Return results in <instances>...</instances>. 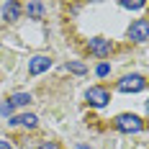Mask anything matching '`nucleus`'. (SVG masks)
<instances>
[{
  "instance_id": "f03ea898",
  "label": "nucleus",
  "mask_w": 149,
  "mask_h": 149,
  "mask_svg": "<svg viewBox=\"0 0 149 149\" xmlns=\"http://www.w3.org/2000/svg\"><path fill=\"white\" fill-rule=\"evenodd\" d=\"M144 85H147V80H144L141 74H126V77L118 80L116 88H118L121 93H139V90H144Z\"/></svg>"
},
{
  "instance_id": "0eeeda50",
  "label": "nucleus",
  "mask_w": 149,
  "mask_h": 149,
  "mask_svg": "<svg viewBox=\"0 0 149 149\" xmlns=\"http://www.w3.org/2000/svg\"><path fill=\"white\" fill-rule=\"evenodd\" d=\"M10 126H26V129H33L36 123H39V118L33 116V113H23V116H15V118L8 121Z\"/></svg>"
},
{
  "instance_id": "9d476101",
  "label": "nucleus",
  "mask_w": 149,
  "mask_h": 149,
  "mask_svg": "<svg viewBox=\"0 0 149 149\" xmlns=\"http://www.w3.org/2000/svg\"><path fill=\"white\" fill-rule=\"evenodd\" d=\"M26 10H29L31 18H41V15H44V5H41V3H29Z\"/></svg>"
},
{
  "instance_id": "9b49d317",
  "label": "nucleus",
  "mask_w": 149,
  "mask_h": 149,
  "mask_svg": "<svg viewBox=\"0 0 149 149\" xmlns=\"http://www.w3.org/2000/svg\"><path fill=\"white\" fill-rule=\"evenodd\" d=\"M144 5H147L144 0H123L121 3V8H126V10H141Z\"/></svg>"
},
{
  "instance_id": "f257e3e1",
  "label": "nucleus",
  "mask_w": 149,
  "mask_h": 149,
  "mask_svg": "<svg viewBox=\"0 0 149 149\" xmlns=\"http://www.w3.org/2000/svg\"><path fill=\"white\" fill-rule=\"evenodd\" d=\"M116 129L123 131V134H139L141 129H144V121L134 116V113H121L118 118H116Z\"/></svg>"
},
{
  "instance_id": "dca6fc26",
  "label": "nucleus",
  "mask_w": 149,
  "mask_h": 149,
  "mask_svg": "<svg viewBox=\"0 0 149 149\" xmlns=\"http://www.w3.org/2000/svg\"><path fill=\"white\" fill-rule=\"evenodd\" d=\"M0 149H13V147H10L8 141H3V139H0Z\"/></svg>"
},
{
  "instance_id": "7ed1b4c3",
  "label": "nucleus",
  "mask_w": 149,
  "mask_h": 149,
  "mask_svg": "<svg viewBox=\"0 0 149 149\" xmlns=\"http://www.w3.org/2000/svg\"><path fill=\"white\" fill-rule=\"evenodd\" d=\"M129 39H131V41H139V44H144V41L149 39V21L147 18H136L134 23H131Z\"/></svg>"
},
{
  "instance_id": "6e6552de",
  "label": "nucleus",
  "mask_w": 149,
  "mask_h": 149,
  "mask_svg": "<svg viewBox=\"0 0 149 149\" xmlns=\"http://www.w3.org/2000/svg\"><path fill=\"white\" fill-rule=\"evenodd\" d=\"M3 13H5L8 21H15V18H21V5L18 3H5L3 5Z\"/></svg>"
},
{
  "instance_id": "4468645a",
  "label": "nucleus",
  "mask_w": 149,
  "mask_h": 149,
  "mask_svg": "<svg viewBox=\"0 0 149 149\" xmlns=\"http://www.w3.org/2000/svg\"><path fill=\"white\" fill-rule=\"evenodd\" d=\"M10 113H13V105H10V100L0 105V116H10Z\"/></svg>"
},
{
  "instance_id": "20e7f679",
  "label": "nucleus",
  "mask_w": 149,
  "mask_h": 149,
  "mask_svg": "<svg viewBox=\"0 0 149 149\" xmlns=\"http://www.w3.org/2000/svg\"><path fill=\"white\" fill-rule=\"evenodd\" d=\"M85 98H88V103L90 105H95V108H103V105H108V100H111V93L105 88H90L88 93H85Z\"/></svg>"
},
{
  "instance_id": "39448f33",
  "label": "nucleus",
  "mask_w": 149,
  "mask_h": 149,
  "mask_svg": "<svg viewBox=\"0 0 149 149\" xmlns=\"http://www.w3.org/2000/svg\"><path fill=\"white\" fill-rule=\"evenodd\" d=\"M88 46H90V52H93L95 57H108L111 49H113V44H111L108 39H103V36H93L88 41Z\"/></svg>"
},
{
  "instance_id": "f8f14e48",
  "label": "nucleus",
  "mask_w": 149,
  "mask_h": 149,
  "mask_svg": "<svg viewBox=\"0 0 149 149\" xmlns=\"http://www.w3.org/2000/svg\"><path fill=\"white\" fill-rule=\"evenodd\" d=\"M67 70H72V72H77V74H85V72H88V67H85L82 62H70Z\"/></svg>"
},
{
  "instance_id": "2eb2a0df",
  "label": "nucleus",
  "mask_w": 149,
  "mask_h": 149,
  "mask_svg": "<svg viewBox=\"0 0 149 149\" xmlns=\"http://www.w3.org/2000/svg\"><path fill=\"white\" fill-rule=\"evenodd\" d=\"M36 149H59V147H57V141H41Z\"/></svg>"
},
{
  "instance_id": "ddd939ff",
  "label": "nucleus",
  "mask_w": 149,
  "mask_h": 149,
  "mask_svg": "<svg viewBox=\"0 0 149 149\" xmlns=\"http://www.w3.org/2000/svg\"><path fill=\"white\" fill-rule=\"evenodd\" d=\"M108 72H111V67H108L105 62H103V64H98V70H95V74H98V77H105Z\"/></svg>"
},
{
  "instance_id": "1a4fd4ad",
  "label": "nucleus",
  "mask_w": 149,
  "mask_h": 149,
  "mask_svg": "<svg viewBox=\"0 0 149 149\" xmlns=\"http://www.w3.org/2000/svg\"><path fill=\"white\" fill-rule=\"evenodd\" d=\"M31 100H33V98H31V93H15L13 98H10V105H29Z\"/></svg>"
},
{
  "instance_id": "423d86ee",
  "label": "nucleus",
  "mask_w": 149,
  "mask_h": 149,
  "mask_svg": "<svg viewBox=\"0 0 149 149\" xmlns=\"http://www.w3.org/2000/svg\"><path fill=\"white\" fill-rule=\"evenodd\" d=\"M49 67H52V59L44 57V54H39V57H33V59L29 62V74H31V77H36V74L46 72Z\"/></svg>"
}]
</instances>
